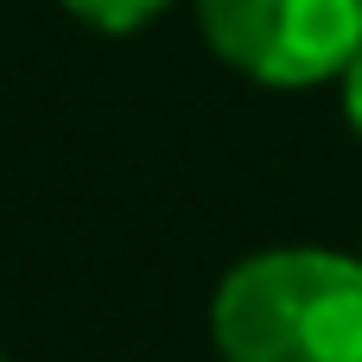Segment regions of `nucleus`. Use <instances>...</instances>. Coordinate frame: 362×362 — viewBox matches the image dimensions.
<instances>
[{
    "instance_id": "f257e3e1",
    "label": "nucleus",
    "mask_w": 362,
    "mask_h": 362,
    "mask_svg": "<svg viewBox=\"0 0 362 362\" xmlns=\"http://www.w3.org/2000/svg\"><path fill=\"white\" fill-rule=\"evenodd\" d=\"M223 362H362V261L267 248L223 274L210 305Z\"/></svg>"
},
{
    "instance_id": "39448f33",
    "label": "nucleus",
    "mask_w": 362,
    "mask_h": 362,
    "mask_svg": "<svg viewBox=\"0 0 362 362\" xmlns=\"http://www.w3.org/2000/svg\"><path fill=\"white\" fill-rule=\"evenodd\" d=\"M0 362H6V356H0Z\"/></svg>"
},
{
    "instance_id": "7ed1b4c3",
    "label": "nucleus",
    "mask_w": 362,
    "mask_h": 362,
    "mask_svg": "<svg viewBox=\"0 0 362 362\" xmlns=\"http://www.w3.org/2000/svg\"><path fill=\"white\" fill-rule=\"evenodd\" d=\"M76 19H89L95 32H134V25H146L153 13H165L172 0H64Z\"/></svg>"
},
{
    "instance_id": "f03ea898",
    "label": "nucleus",
    "mask_w": 362,
    "mask_h": 362,
    "mask_svg": "<svg viewBox=\"0 0 362 362\" xmlns=\"http://www.w3.org/2000/svg\"><path fill=\"white\" fill-rule=\"evenodd\" d=\"M197 19L223 64L274 89L344 76L362 51V0H197Z\"/></svg>"
},
{
    "instance_id": "20e7f679",
    "label": "nucleus",
    "mask_w": 362,
    "mask_h": 362,
    "mask_svg": "<svg viewBox=\"0 0 362 362\" xmlns=\"http://www.w3.org/2000/svg\"><path fill=\"white\" fill-rule=\"evenodd\" d=\"M344 108H350V127L362 134V51H356V64L344 70Z\"/></svg>"
}]
</instances>
